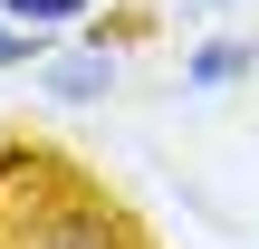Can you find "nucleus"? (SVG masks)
<instances>
[{
  "instance_id": "2",
  "label": "nucleus",
  "mask_w": 259,
  "mask_h": 249,
  "mask_svg": "<svg viewBox=\"0 0 259 249\" xmlns=\"http://www.w3.org/2000/svg\"><path fill=\"white\" fill-rule=\"evenodd\" d=\"M48 86H58V96H106V86H115V48H67V58L48 67Z\"/></svg>"
},
{
  "instance_id": "4",
  "label": "nucleus",
  "mask_w": 259,
  "mask_h": 249,
  "mask_svg": "<svg viewBox=\"0 0 259 249\" xmlns=\"http://www.w3.org/2000/svg\"><path fill=\"white\" fill-rule=\"evenodd\" d=\"M0 10H10V29H19V38H38V29H67L87 0H0Z\"/></svg>"
},
{
  "instance_id": "3",
  "label": "nucleus",
  "mask_w": 259,
  "mask_h": 249,
  "mask_svg": "<svg viewBox=\"0 0 259 249\" xmlns=\"http://www.w3.org/2000/svg\"><path fill=\"white\" fill-rule=\"evenodd\" d=\"M250 67H259V48L211 38V48H192V67H183V77H192V86H221V77H250Z\"/></svg>"
},
{
  "instance_id": "1",
  "label": "nucleus",
  "mask_w": 259,
  "mask_h": 249,
  "mask_svg": "<svg viewBox=\"0 0 259 249\" xmlns=\"http://www.w3.org/2000/svg\"><path fill=\"white\" fill-rule=\"evenodd\" d=\"M19 249H125V230L106 221V211H48V221H29V230H10Z\"/></svg>"
},
{
  "instance_id": "5",
  "label": "nucleus",
  "mask_w": 259,
  "mask_h": 249,
  "mask_svg": "<svg viewBox=\"0 0 259 249\" xmlns=\"http://www.w3.org/2000/svg\"><path fill=\"white\" fill-rule=\"evenodd\" d=\"M38 58V38H19V29H0V67H29Z\"/></svg>"
},
{
  "instance_id": "6",
  "label": "nucleus",
  "mask_w": 259,
  "mask_h": 249,
  "mask_svg": "<svg viewBox=\"0 0 259 249\" xmlns=\"http://www.w3.org/2000/svg\"><path fill=\"white\" fill-rule=\"evenodd\" d=\"M10 163H29V154H0V173H10Z\"/></svg>"
}]
</instances>
